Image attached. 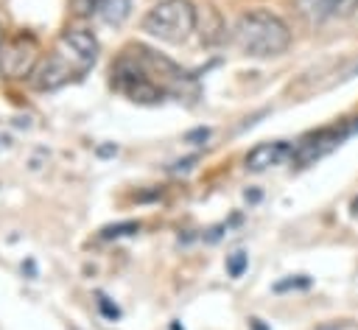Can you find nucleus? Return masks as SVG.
<instances>
[{
    "instance_id": "10",
    "label": "nucleus",
    "mask_w": 358,
    "mask_h": 330,
    "mask_svg": "<svg viewBox=\"0 0 358 330\" xmlns=\"http://www.w3.org/2000/svg\"><path fill=\"white\" fill-rule=\"evenodd\" d=\"M131 14V0H103L98 6V17L106 25H123Z\"/></svg>"
},
{
    "instance_id": "15",
    "label": "nucleus",
    "mask_w": 358,
    "mask_h": 330,
    "mask_svg": "<svg viewBox=\"0 0 358 330\" xmlns=\"http://www.w3.org/2000/svg\"><path fill=\"white\" fill-rule=\"evenodd\" d=\"M98 305H101V310H103V316H106V319H117V316H120L117 305H109V302H106V296H101V299H98Z\"/></svg>"
},
{
    "instance_id": "11",
    "label": "nucleus",
    "mask_w": 358,
    "mask_h": 330,
    "mask_svg": "<svg viewBox=\"0 0 358 330\" xmlns=\"http://www.w3.org/2000/svg\"><path fill=\"white\" fill-rule=\"evenodd\" d=\"M246 263H249L246 252H232V254L227 257V274H229V277H243Z\"/></svg>"
},
{
    "instance_id": "16",
    "label": "nucleus",
    "mask_w": 358,
    "mask_h": 330,
    "mask_svg": "<svg viewBox=\"0 0 358 330\" xmlns=\"http://www.w3.org/2000/svg\"><path fill=\"white\" fill-rule=\"evenodd\" d=\"M103 0H78V11L81 14H90V11H98V6H101Z\"/></svg>"
},
{
    "instance_id": "20",
    "label": "nucleus",
    "mask_w": 358,
    "mask_h": 330,
    "mask_svg": "<svg viewBox=\"0 0 358 330\" xmlns=\"http://www.w3.org/2000/svg\"><path fill=\"white\" fill-rule=\"evenodd\" d=\"M352 210H355V213H358V199H355V201H352Z\"/></svg>"
},
{
    "instance_id": "14",
    "label": "nucleus",
    "mask_w": 358,
    "mask_h": 330,
    "mask_svg": "<svg viewBox=\"0 0 358 330\" xmlns=\"http://www.w3.org/2000/svg\"><path fill=\"white\" fill-rule=\"evenodd\" d=\"M310 285V280L305 277V274H299V277H291V280H280L277 285H274V291H288V288H308Z\"/></svg>"
},
{
    "instance_id": "17",
    "label": "nucleus",
    "mask_w": 358,
    "mask_h": 330,
    "mask_svg": "<svg viewBox=\"0 0 358 330\" xmlns=\"http://www.w3.org/2000/svg\"><path fill=\"white\" fill-rule=\"evenodd\" d=\"M210 137V129H196V131H187L185 134V140L187 143H196V140H207Z\"/></svg>"
},
{
    "instance_id": "19",
    "label": "nucleus",
    "mask_w": 358,
    "mask_h": 330,
    "mask_svg": "<svg viewBox=\"0 0 358 330\" xmlns=\"http://www.w3.org/2000/svg\"><path fill=\"white\" fill-rule=\"evenodd\" d=\"M0 45H3V20H0Z\"/></svg>"
},
{
    "instance_id": "18",
    "label": "nucleus",
    "mask_w": 358,
    "mask_h": 330,
    "mask_svg": "<svg viewBox=\"0 0 358 330\" xmlns=\"http://www.w3.org/2000/svg\"><path fill=\"white\" fill-rule=\"evenodd\" d=\"M249 330H268V327L260 319H249Z\"/></svg>"
},
{
    "instance_id": "13",
    "label": "nucleus",
    "mask_w": 358,
    "mask_h": 330,
    "mask_svg": "<svg viewBox=\"0 0 358 330\" xmlns=\"http://www.w3.org/2000/svg\"><path fill=\"white\" fill-rule=\"evenodd\" d=\"M358 8V0H333V17H350Z\"/></svg>"
},
{
    "instance_id": "9",
    "label": "nucleus",
    "mask_w": 358,
    "mask_h": 330,
    "mask_svg": "<svg viewBox=\"0 0 358 330\" xmlns=\"http://www.w3.org/2000/svg\"><path fill=\"white\" fill-rule=\"evenodd\" d=\"M294 8L310 25H322L333 17V0H294Z\"/></svg>"
},
{
    "instance_id": "6",
    "label": "nucleus",
    "mask_w": 358,
    "mask_h": 330,
    "mask_svg": "<svg viewBox=\"0 0 358 330\" xmlns=\"http://www.w3.org/2000/svg\"><path fill=\"white\" fill-rule=\"evenodd\" d=\"M56 50L76 67V73H87L98 59V39L84 28H70L62 34Z\"/></svg>"
},
{
    "instance_id": "12",
    "label": "nucleus",
    "mask_w": 358,
    "mask_h": 330,
    "mask_svg": "<svg viewBox=\"0 0 358 330\" xmlns=\"http://www.w3.org/2000/svg\"><path fill=\"white\" fill-rule=\"evenodd\" d=\"M137 229H140V224H137V221H123V224L103 227L101 238H120V235H131V232H137Z\"/></svg>"
},
{
    "instance_id": "3",
    "label": "nucleus",
    "mask_w": 358,
    "mask_h": 330,
    "mask_svg": "<svg viewBox=\"0 0 358 330\" xmlns=\"http://www.w3.org/2000/svg\"><path fill=\"white\" fill-rule=\"evenodd\" d=\"M358 131V123H347V120H341V123H336V126H324V129H319V131H310V134H305L296 145H294V151H291V162L296 165V168H308V165H313L316 159H322V157H327L330 151H336L350 134H355Z\"/></svg>"
},
{
    "instance_id": "2",
    "label": "nucleus",
    "mask_w": 358,
    "mask_h": 330,
    "mask_svg": "<svg viewBox=\"0 0 358 330\" xmlns=\"http://www.w3.org/2000/svg\"><path fill=\"white\" fill-rule=\"evenodd\" d=\"M196 6L190 0H159L143 17V31L159 42L182 45L196 31Z\"/></svg>"
},
{
    "instance_id": "1",
    "label": "nucleus",
    "mask_w": 358,
    "mask_h": 330,
    "mask_svg": "<svg viewBox=\"0 0 358 330\" xmlns=\"http://www.w3.org/2000/svg\"><path fill=\"white\" fill-rule=\"evenodd\" d=\"M232 42L246 56L268 59V56H280V53L288 50L291 31L268 8H249V11H243L235 20V25H232Z\"/></svg>"
},
{
    "instance_id": "5",
    "label": "nucleus",
    "mask_w": 358,
    "mask_h": 330,
    "mask_svg": "<svg viewBox=\"0 0 358 330\" xmlns=\"http://www.w3.org/2000/svg\"><path fill=\"white\" fill-rule=\"evenodd\" d=\"M39 59V45L31 34H20L0 48V73L8 78H25L34 73Z\"/></svg>"
},
{
    "instance_id": "8",
    "label": "nucleus",
    "mask_w": 358,
    "mask_h": 330,
    "mask_svg": "<svg viewBox=\"0 0 358 330\" xmlns=\"http://www.w3.org/2000/svg\"><path fill=\"white\" fill-rule=\"evenodd\" d=\"M291 151L294 145H288L285 140H268V143H260L255 145L249 154H246V171L252 173H260V171H268L274 165H282L285 159H291Z\"/></svg>"
},
{
    "instance_id": "7",
    "label": "nucleus",
    "mask_w": 358,
    "mask_h": 330,
    "mask_svg": "<svg viewBox=\"0 0 358 330\" xmlns=\"http://www.w3.org/2000/svg\"><path fill=\"white\" fill-rule=\"evenodd\" d=\"M78 73H76V67L53 48V53L31 73V84L36 87V89H59L62 84H67L70 78H76Z\"/></svg>"
},
{
    "instance_id": "4",
    "label": "nucleus",
    "mask_w": 358,
    "mask_h": 330,
    "mask_svg": "<svg viewBox=\"0 0 358 330\" xmlns=\"http://www.w3.org/2000/svg\"><path fill=\"white\" fill-rule=\"evenodd\" d=\"M112 76H115V78H112L115 87H117L120 92H126L131 101L154 103V101H159V98L165 95V89L143 70V64H140L131 53H123V56H120V62L115 64Z\"/></svg>"
}]
</instances>
